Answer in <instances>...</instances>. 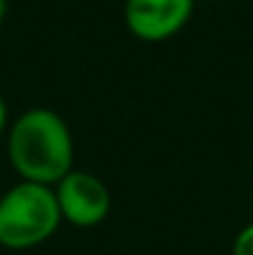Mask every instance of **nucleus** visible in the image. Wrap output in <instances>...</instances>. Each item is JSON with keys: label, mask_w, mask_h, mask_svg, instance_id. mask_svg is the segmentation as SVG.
I'll return each instance as SVG.
<instances>
[{"label": "nucleus", "mask_w": 253, "mask_h": 255, "mask_svg": "<svg viewBox=\"0 0 253 255\" xmlns=\"http://www.w3.org/2000/svg\"><path fill=\"white\" fill-rule=\"evenodd\" d=\"M7 161L20 181L57 186L75 169V139L67 122L47 109L32 107L7 127Z\"/></svg>", "instance_id": "1"}, {"label": "nucleus", "mask_w": 253, "mask_h": 255, "mask_svg": "<svg viewBox=\"0 0 253 255\" xmlns=\"http://www.w3.org/2000/svg\"><path fill=\"white\" fill-rule=\"evenodd\" d=\"M62 226L52 186L17 181L0 196V246L30 251L47 243Z\"/></svg>", "instance_id": "2"}, {"label": "nucleus", "mask_w": 253, "mask_h": 255, "mask_svg": "<svg viewBox=\"0 0 253 255\" xmlns=\"http://www.w3.org/2000/svg\"><path fill=\"white\" fill-rule=\"evenodd\" d=\"M55 198L62 223L75 228H94L112 211V193L107 183L82 169H72L55 186Z\"/></svg>", "instance_id": "3"}, {"label": "nucleus", "mask_w": 253, "mask_h": 255, "mask_svg": "<svg viewBox=\"0 0 253 255\" xmlns=\"http://www.w3.org/2000/svg\"><path fill=\"white\" fill-rule=\"evenodd\" d=\"M194 15V0H124V25L142 42L179 35Z\"/></svg>", "instance_id": "4"}, {"label": "nucleus", "mask_w": 253, "mask_h": 255, "mask_svg": "<svg viewBox=\"0 0 253 255\" xmlns=\"http://www.w3.org/2000/svg\"><path fill=\"white\" fill-rule=\"evenodd\" d=\"M231 255H253V223L244 226V228L239 231V236L234 238Z\"/></svg>", "instance_id": "5"}, {"label": "nucleus", "mask_w": 253, "mask_h": 255, "mask_svg": "<svg viewBox=\"0 0 253 255\" xmlns=\"http://www.w3.org/2000/svg\"><path fill=\"white\" fill-rule=\"evenodd\" d=\"M5 129H7V107H5V99L0 94V136L5 134Z\"/></svg>", "instance_id": "6"}, {"label": "nucleus", "mask_w": 253, "mask_h": 255, "mask_svg": "<svg viewBox=\"0 0 253 255\" xmlns=\"http://www.w3.org/2000/svg\"><path fill=\"white\" fill-rule=\"evenodd\" d=\"M5 10H7V0H0V22L5 17Z\"/></svg>", "instance_id": "7"}]
</instances>
